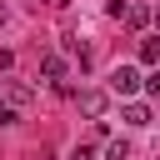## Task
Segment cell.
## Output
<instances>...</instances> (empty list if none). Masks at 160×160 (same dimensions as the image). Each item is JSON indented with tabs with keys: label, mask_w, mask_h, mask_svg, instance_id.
Wrapping results in <instances>:
<instances>
[{
	"label": "cell",
	"mask_w": 160,
	"mask_h": 160,
	"mask_svg": "<svg viewBox=\"0 0 160 160\" xmlns=\"http://www.w3.org/2000/svg\"><path fill=\"white\" fill-rule=\"evenodd\" d=\"M110 90H115V95H135V90H140V70H135V65H115V70H110Z\"/></svg>",
	"instance_id": "6da1fadb"
},
{
	"label": "cell",
	"mask_w": 160,
	"mask_h": 160,
	"mask_svg": "<svg viewBox=\"0 0 160 160\" xmlns=\"http://www.w3.org/2000/svg\"><path fill=\"white\" fill-rule=\"evenodd\" d=\"M0 100H10V105L20 110V105H30V100H35V90H30L25 80H5V85H0Z\"/></svg>",
	"instance_id": "7a4b0ae2"
},
{
	"label": "cell",
	"mask_w": 160,
	"mask_h": 160,
	"mask_svg": "<svg viewBox=\"0 0 160 160\" xmlns=\"http://www.w3.org/2000/svg\"><path fill=\"white\" fill-rule=\"evenodd\" d=\"M40 80L45 85H65V55H45L40 60Z\"/></svg>",
	"instance_id": "3957f363"
},
{
	"label": "cell",
	"mask_w": 160,
	"mask_h": 160,
	"mask_svg": "<svg viewBox=\"0 0 160 160\" xmlns=\"http://www.w3.org/2000/svg\"><path fill=\"white\" fill-rule=\"evenodd\" d=\"M105 105H110V100H105V90H80V115L100 120V115H105Z\"/></svg>",
	"instance_id": "277c9868"
},
{
	"label": "cell",
	"mask_w": 160,
	"mask_h": 160,
	"mask_svg": "<svg viewBox=\"0 0 160 160\" xmlns=\"http://www.w3.org/2000/svg\"><path fill=\"white\" fill-rule=\"evenodd\" d=\"M120 120H125V125H135V130H145V125H150L155 115H150V105H140V100H130V105L120 110Z\"/></svg>",
	"instance_id": "5b68a950"
},
{
	"label": "cell",
	"mask_w": 160,
	"mask_h": 160,
	"mask_svg": "<svg viewBox=\"0 0 160 160\" xmlns=\"http://www.w3.org/2000/svg\"><path fill=\"white\" fill-rule=\"evenodd\" d=\"M120 20H125L130 30H140V25L150 20V10H145V5H125V10H120Z\"/></svg>",
	"instance_id": "8992f818"
},
{
	"label": "cell",
	"mask_w": 160,
	"mask_h": 160,
	"mask_svg": "<svg viewBox=\"0 0 160 160\" xmlns=\"http://www.w3.org/2000/svg\"><path fill=\"white\" fill-rule=\"evenodd\" d=\"M140 65H160V35L155 40H140Z\"/></svg>",
	"instance_id": "52a82bcc"
},
{
	"label": "cell",
	"mask_w": 160,
	"mask_h": 160,
	"mask_svg": "<svg viewBox=\"0 0 160 160\" xmlns=\"http://www.w3.org/2000/svg\"><path fill=\"white\" fill-rule=\"evenodd\" d=\"M0 125H15V105L10 100H0Z\"/></svg>",
	"instance_id": "ba28073f"
},
{
	"label": "cell",
	"mask_w": 160,
	"mask_h": 160,
	"mask_svg": "<svg viewBox=\"0 0 160 160\" xmlns=\"http://www.w3.org/2000/svg\"><path fill=\"white\" fill-rule=\"evenodd\" d=\"M145 90H150V95H160V70H150V80H145Z\"/></svg>",
	"instance_id": "9c48e42d"
},
{
	"label": "cell",
	"mask_w": 160,
	"mask_h": 160,
	"mask_svg": "<svg viewBox=\"0 0 160 160\" xmlns=\"http://www.w3.org/2000/svg\"><path fill=\"white\" fill-rule=\"evenodd\" d=\"M0 25H5V5H0Z\"/></svg>",
	"instance_id": "30bf717a"
},
{
	"label": "cell",
	"mask_w": 160,
	"mask_h": 160,
	"mask_svg": "<svg viewBox=\"0 0 160 160\" xmlns=\"http://www.w3.org/2000/svg\"><path fill=\"white\" fill-rule=\"evenodd\" d=\"M155 30H160V10H155Z\"/></svg>",
	"instance_id": "8fae6325"
},
{
	"label": "cell",
	"mask_w": 160,
	"mask_h": 160,
	"mask_svg": "<svg viewBox=\"0 0 160 160\" xmlns=\"http://www.w3.org/2000/svg\"><path fill=\"white\" fill-rule=\"evenodd\" d=\"M45 5H65V0H45Z\"/></svg>",
	"instance_id": "7c38bea8"
}]
</instances>
